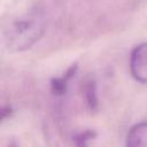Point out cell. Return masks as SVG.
Wrapping results in <instances>:
<instances>
[{"label": "cell", "mask_w": 147, "mask_h": 147, "mask_svg": "<svg viewBox=\"0 0 147 147\" xmlns=\"http://www.w3.org/2000/svg\"><path fill=\"white\" fill-rule=\"evenodd\" d=\"M46 22L42 13L33 8L13 18L3 30V40L10 52H23L32 47L44 34Z\"/></svg>", "instance_id": "6da1fadb"}, {"label": "cell", "mask_w": 147, "mask_h": 147, "mask_svg": "<svg viewBox=\"0 0 147 147\" xmlns=\"http://www.w3.org/2000/svg\"><path fill=\"white\" fill-rule=\"evenodd\" d=\"M130 71L137 82L147 84V41L137 45L132 49L130 55Z\"/></svg>", "instance_id": "7a4b0ae2"}, {"label": "cell", "mask_w": 147, "mask_h": 147, "mask_svg": "<svg viewBox=\"0 0 147 147\" xmlns=\"http://www.w3.org/2000/svg\"><path fill=\"white\" fill-rule=\"evenodd\" d=\"M125 147H147V122L137 123L129 130Z\"/></svg>", "instance_id": "3957f363"}, {"label": "cell", "mask_w": 147, "mask_h": 147, "mask_svg": "<svg viewBox=\"0 0 147 147\" xmlns=\"http://www.w3.org/2000/svg\"><path fill=\"white\" fill-rule=\"evenodd\" d=\"M76 72H77V64H72L62 76L53 78L52 82H51L52 93L54 95H57V96H61V95L65 94V92L68 90L69 82L76 75Z\"/></svg>", "instance_id": "277c9868"}, {"label": "cell", "mask_w": 147, "mask_h": 147, "mask_svg": "<svg viewBox=\"0 0 147 147\" xmlns=\"http://www.w3.org/2000/svg\"><path fill=\"white\" fill-rule=\"evenodd\" d=\"M83 96L88 109L94 110L98 108V88L94 79H87L83 84Z\"/></svg>", "instance_id": "5b68a950"}, {"label": "cell", "mask_w": 147, "mask_h": 147, "mask_svg": "<svg viewBox=\"0 0 147 147\" xmlns=\"http://www.w3.org/2000/svg\"><path fill=\"white\" fill-rule=\"evenodd\" d=\"M96 137V133L92 130H84L74 136V142L76 147H87L90 141Z\"/></svg>", "instance_id": "8992f818"}, {"label": "cell", "mask_w": 147, "mask_h": 147, "mask_svg": "<svg viewBox=\"0 0 147 147\" xmlns=\"http://www.w3.org/2000/svg\"><path fill=\"white\" fill-rule=\"evenodd\" d=\"M8 147H18V146H17V144H16V142H10Z\"/></svg>", "instance_id": "52a82bcc"}]
</instances>
